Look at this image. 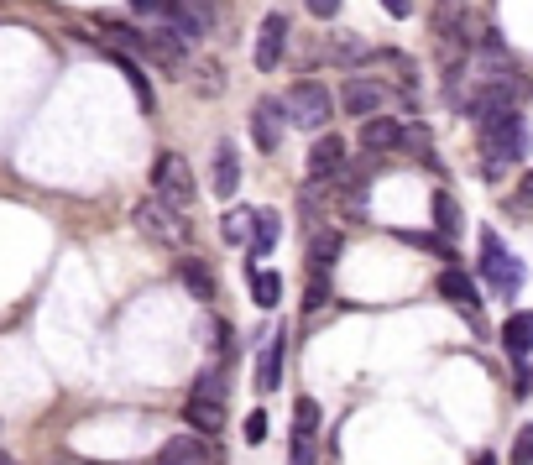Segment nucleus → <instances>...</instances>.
<instances>
[{"instance_id": "nucleus-1", "label": "nucleus", "mask_w": 533, "mask_h": 465, "mask_svg": "<svg viewBox=\"0 0 533 465\" xmlns=\"http://www.w3.org/2000/svg\"><path fill=\"white\" fill-rule=\"evenodd\" d=\"M481 126V178H502L513 162L528 157V126H523V115L518 110H497V115H486Z\"/></svg>"}, {"instance_id": "nucleus-2", "label": "nucleus", "mask_w": 533, "mask_h": 465, "mask_svg": "<svg viewBox=\"0 0 533 465\" xmlns=\"http://www.w3.org/2000/svg\"><path fill=\"white\" fill-rule=\"evenodd\" d=\"M131 225H136V236H142V241L168 246V251H183V246L194 241V225L183 220V209L168 204V199H157V194L131 209Z\"/></svg>"}, {"instance_id": "nucleus-3", "label": "nucleus", "mask_w": 533, "mask_h": 465, "mask_svg": "<svg viewBox=\"0 0 533 465\" xmlns=\"http://www.w3.org/2000/svg\"><path fill=\"white\" fill-rule=\"evenodd\" d=\"M481 283L497 298H507V304L523 293V262L507 251V241L497 236V230H481Z\"/></svg>"}, {"instance_id": "nucleus-4", "label": "nucleus", "mask_w": 533, "mask_h": 465, "mask_svg": "<svg viewBox=\"0 0 533 465\" xmlns=\"http://www.w3.org/2000/svg\"><path fill=\"white\" fill-rule=\"evenodd\" d=\"M283 110H288V121H293V126L324 131V126H330V115H335V95H330V89H324L319 79H298V84L288 89Z\"/></svg>"}, {"instance_id": "nucleus-5", "label": "nucleus", "mask_w": 533, "mask_h": 465, "mask_svg": "<svg viewBox=\"0 0 533 465\" xmlns=\"http://www.w3.org/2000/svg\"><path fill=\"white\" fill-rule=\"evenodd\" d=\"M152 194H157V199H168V204H178V209H189V204H194V194H199L189 157H178V152H157V157H152Z\"/></svg>"}, {"instance_id": "nucleus-6", "label": "nucleus", "mask_w": 533, "mask_h": 465, "mask_svg": "<svg viewBox=\"0 0 533 465\" xmlns=\"http://www.w3.org/2000/svg\"><path fill=\"white\" fill-rule=\"evenodd\" d=\"M434 32L439 42H450V48H471V42H481V16L466 6V0H439L434 6Z\"/></svg>"}, {"instance_id": "nucleus-7", "label": "nucleus", "mask_w": 533, "mask_h": 465, "mask_svg": "<svg viewBox=\"0 0 533 465\" xmlns=\"http://www.w3.org/2000/svg\"><path fill=\"white\" fill-rule=\"evenodd\" d=\"M439 298H445L450 309H460L476 330H486L481 324V288H476V277H466L460 267H445V277H439Z\"/></svg>"}, {"instance_id": "nucleus-8", "label": "nucleus", "mask_w": 533, "mask_h": 465, "mask_svg": "<svg viewBox=\"0 0 533 465\" xmlns=\"http://www.w3.org/2000/svg\"><path fill=\"white\" fill-rule=\"evenodd\" d=\"M345 173V136L319 131L309 147V183H335Z\"/></svg>"}, {"instance_id": "nucleus-9", "label": "nucleus", "mask_w": 533, "mask_h": 465, "mask_svg": "<svg viewBox=\"0 0 533 465\" xmlns=\"http://www.w3.org/2000/svg\"><path fill=\"white\" fill-rule=\"evenodd\" d=\"M288 16L283 11H267L262 16V32H257V68L272 74V68H283V53H288Z\"/></svg>"}, {"instance_id": "nucleus-10", "label": "nucleus", "mask_w": 533, "mask_h": 465, "mask_svg": "<svg viewBox=\"0 0 533 465\" xmlns=\"http://www.w3.org/2000/svg\"><path fill=\"white\" fill-rule=\"evenodd\" d=\"M136 53H142L147 63H157V68H189V53H183V37L173 32V27H157V32H142V42H136Z\"/></svg>"}, {"instance_id": "nucleus-11", "label": "nucleus", "mask_w": 533, "mask_h": 465, "mask_svg": "<svg viewBox=\"0 0 533 465\" xmlns=\"http://www.w3.org/2000/svg\"><path fill=\"white\" fill-rule=\"evenodd\" d=\"M387 105V89L377 84V79H345V89H340V110L345 115H356V121H366V115H377Z\"/></svg>"}, {"instance_id": "nucleus-12", "label": "nucleus", "mask_w": 533, "mask_h": 465, "mask_svg": "<svg viewBox=\"0 0 533 465\" xmlns=\"http://www.w3.org/2000/svg\"><path fill=\"white\" fill-rule=\"evenodd\" d=\"M403 147V126L398 121H392V115H366V121H361V152L366 157H387V152H398Z\"/></svg>"}, {"instance_id": "nucleus-13", "label": "nucleus", "mask_w": 533, "mask_h": 465, "mask_svg": "<svg viewBox=\"0 0 533 465\" xmlns=\"http://www.w3.org/2000/svg\"><path fill=\"white\" fill-rule=\"evenodd\" d=\"M251 142H257L262 152L283 147V105H277V100H257V105H251Z\"/></svg>"}, {"instance_id": "nucleus-14", "label": "nucleus", "mask_w": 533, "mask_h": 465, "mask_svg": "<svg viewBox=\"0 0 533 465\" xmlns=\"http://www.w3.org/2000/svg\"><path fill=\"white\" fill-rule=\"evenodd\" d=\"M183 418L194 424V434L215 439L225 429V398H210V392H189V408H183Z\"/></svg>"}, {"instance_id": "nucleus-15", "label": "nucleus", "mask_w": 533, "mask_h": 465, "mask_svg": "<svg viewBox=\"0 0 533 465\" xmlns=\"http://www.w3.org/2000/svg\"><path fill=\"white\" fill-rule=\"evenodd\" d=\"M173 277L183 283V293H189V298H199V304H210V298H215V267H210V262H199V257H178Z\"/></svg>"}, {"instance_id": "nucleus-16", "label": "nucleus", "mask_w": 533, "mask_h": 465, "mask_svg": "<svg viewBox=\"0 0 533 465\" xmlns=\"http://www.w3.org/2000/svg\"><path fill=\"white\" fill-rule=\"evenodd\" d=\"M210 189H215V199H236V189H241V157H236V147H230V142L215 147Z\"/></svg>"}, {"instance_id": "nucleus-17", "label": "nucleus", "mask_w": 533, "mask_h": 465, "mask_svg": "<svg viewBox=\"0 0 533 465\" xmlns=\"http://www.w3.org/2000/svg\"><path fill=\"white\" fill-rule=\"evenodd\" d=\"M204 455H220V450L204 445V434H178L157 450V465H199Z\"/></svg>"}, {"instance_id": "nucleus-18", "label": "nucleus", "mask_w": 533, "mask_h": 465, "mask_svg": "<svg viewBox=\"0 0 533 465\" xmlns=\"http://www.w3.org/2000/svg\"><path fill=\"white\" fill-rule=\"evenodd\" d=\"M502 345H507V356H513V361H523L533 351V309H518L513 319L502 324Z\"/></svg>"}, {"instance_id": "nucleus-19", "label": "nucleus", "mask_w": 533, "mask_h": 465, "mask_svg": "<svg viewBox=\"0 0 533 465\" xmlns=\"http://www.w3.org/2000/svg\"><path fill=\"white\" fill-rule=\"evenodd\" d=\"M434 225H439V236H445V241H455L460 230H466V215H460V199H455L450 189H439V194H434Z\"/></svg>"}, {"instance_id": "nucleus-20", "label": "nucleus", "mask_w": 533, "mask_h": 465, "mask_svg": "<svg viewBox=\"0 0 533 465\" xmlns=\"http://www.w3.org/2000/svg\"><path fill=\"white\" fill-rule=\"evenodd\" d=\"M277 241H283V215H277V209H257V230H251V257H267Z\"/></svg>"}, {"instance_id": "nucleus-21", "label": "nucleus", "mask_w": 533, "mask_h": 465, "mask_svg": "<svg viewBox=\"0 0 533 465\" xmlns=\"http://www.w3.org/2000/svg\"><path fill=\"white\" fill-rule=\"evenodd\" d=\"M335 262H340V230H314L309 236V267L330 272Z\"/></svg>"}, {"instance_id": "nucleus-22", "label": "nucleus", "mask_w": 533, "mask_h": 465, "mask_svg": "<svg viewBox=\"0 0 533 465\" xmlns=\"http://www.w3.org/2000/svg\"><path fill=\"white\" fill-rule=\"evenodd\" d=\"M283 356H288V335H272L267 356H262V371H257V387L272 392L277 382H283Z\"/></svg>"}, {"instance_id": "nucleus-23", "label": "nucleus", "mask_w": 533, "mask_h": 465, "mask_svg": "<svg viewBox=\"0 0 533 465\" xmlns=\"http://www.w3.org/2000/svg\"><path fill=\"white\" fill-rule=\"evenodd\" d=\"M251 298H257V309H277V304H283V272L257 267V272H251Z\"/></svg>"}, {"instance_id": "nucleus-24", "label": "nucleus", "mask_w": 533, "mask_h": 465, "mask_svg": "<svg viewBox=\"0 0 533 465\" xmlns=\"http://www.w3.org/2000/svg\"><path fill=\"white\" fill-rule=\"evenodd\" d=\"M251 230H257V209H225V220H220V236L230 246H251Z\"/></svg>"}, {"instance_id": "nucleus-25", "label": "nucleus", "mask_w": 533, "mask_h": 465, "mask_svg": "<svg viewBox=\"0 0 533 465\" xmlns=\"http://www.w3.org/2000/svg\"><path fill=\"white\" fill-rule=\"evenodd\" d=\"M288 460H293V465H314V460H319V429L293 424V439H288Z\"/></svg>"}, {"instance_id": "nucleus-26", "label": "nucleus", "mask_w": 533, "mask_h": 465, "mask_svg": "<svg viewBox=\"0 0 533 465\" xmlns=\"http://www.w3.org/2000/svg\"><path fill=\"white\" fill-rule=\"evenodd\" d=\"M398 241H413L419 251H434V257H455V241H445V236H424V230H398Z\"/></svg>"}, {"instance_id": "nucleus-27", "label": "nucleus", "mask_w": 533, "mask_h": 465, "mask_svg": "<svg viewBox=\"0 0 533 465\" xmlns=\"http://www.w3.org/2000/svg\"><path fill=\"white\" fill-rule=\"evenodd\" d=\"M115 63H121V74L131 79V89H136V100H142V110H152L157 100H152V84H147V74H142V68H136V63L126 58V53H121V58H115Z\"/></svg>"}, {"instance_id": "nucleus-28", "label": "nucleus", "mask_w": 533, "mask_h": 465, "mask_svg": "<svg viewBox=\"0 0 533 465\" xmlns=\"http://www.w3.org/2000/svg\"><path fill=\"white\" fill-rule=\"evenodd\" d=\"M330 58H335V63H361V58H366V42L351 37V32H340V37L330 42Z\"/></svg>"}, {"instance_id": "nucleus-29", "label": "nucleus", "mask_w": 533, "mask_h": 465, "mask_svg": "<svg viewBox=\"0 0 533 465\" xmlns=\"http://www.w3.org/2000/svg\"><path fill=\"white\" fill-rule=\"evenodd\" d=\"M194 89L204 100H215L220 89H225V74H220V63H199V74H194Z\"/></svg>"}, {"instance_id": "nucleus-30", "label": "nucleus", "mask_w": 533, "mask_h": 465, "mask_svg": "<svg viewBox=\"0 0 533 465\" xmlns=\"http://www.w3.org/2000/svg\"><path fill=\"white\" fill-rule=\"evenodd\" d=\"M204 345L215 351V361H225V356H230V324H225V319H210V324H204Z\"/></svg>"}, {"instance_id": "nucleus-31", "label": "nucleus", "mask_w": 533, "mask_h": 465, "mask_svg": "<svg viewBox=\"0 0 533 465\" xmlns=\"http://www.w3.org/2000/svg\"><path fill=\"white\" fill-rule=\"evenodd\" d=\"M324 298H330V272H319V267H309V293H304V309L314 314Z\"/></svg>"}, {"instance_id": "nucleus-32", "label": "nucleus", "mask_w": 533, "mask_h": 465, "mask_svg": "<svg viewBox=\"0 0 533 465\" xmlns=\"http://www.w3.org/2000/svg\"><path fill=\"white\" fill-rule=\"evenodd\" d=\"M533 460V424L518 429V450H513V465H528Z\"/></svg>"}, {"instance_id": "nucleus-33", "label": "nucleus", "mask_w": 533, "mask_h": 465, "mask_svg": "<svg viewBox=\"0 0 533 465\" xmlns=\"http://www.w3.org/2000/svg\"><path fill=\"white\" fill-rule=\"evenodd\" d=\"M246 439H251V445H262V439H267V418H262V413L246 418Z\"/></svg>"}, {"instance_id": "nucleus-34", "label": "nucleus", "mask_w": 533, "mask_h": 465, "mask_svg": "<svg viewBox=\"0 0 533 465\" xmlns=\"http://www.w3.org/2000/svg\"><path fill=\"white\" fill-rule=\"evenodd\" d=\"M304 6L319 16V21H330V16H340V0H304Z\"/></svg>"}, {"instance_id": "nucleus-35", "label": "nucleus", "mask_w": 533, "mask_h": 465, "mask_svg": "<svg viewBox=\"0 0 533 465\" xmlns=\"http://www.w3.org/2000/svg\"><path fill=\"white\" fill-rule=\"evenodd\" d=\"M131 11L136 16H162V11H168V0H131Z\"/></svg>"}, {"instance_id": "nucleus-36", "label": "nucleus", "mask_w": 533, "mask_h": 465, "mask_svg": "<svg viewBox=\"0 0 533 465\" xmlns=\"http://www.w3.org/2000/svg\"><path fill=\"white\" fill-rule=\"evenodd\" d=\"M382 11H387V16H398V21H403V16L413 11V0H382Z\"/></svg>"}, {"instance_id": "nucleus-37", "label": "nucleus", "mask_w": 533, "mask_h": 465, "mask_svg": "<svg viewBox=\"0 0 533 465\" xmlns=\"http://www.w3.org/2000/svg\"><path fill=\"white\" fill-rule=\"evenodd\" d=\"M518 199H528V204H533V173H528V178L518 183Z\"/></svg>"}, {"instance_id": "nucleus-38", "label": "nucleus", "mask_w": 533, "mask_h": 465, "mask_svg": "<svg viewBox=\"0 0 533 465\" xmlns=\"http://www.w3.org/2000/svg\"><path fill=\"white\" fill-rule=\"evenodd\" d=\"M0 465H11V450H0Z\"/></svg>"}, {"instance_id": "nucleus-39", "label": "nucleus", "mask_w": 533, "mask_h": 465, "mask_svg": "<svg viewBox=\"0 0 533 465\" xmlns=\"http://www.w3.org/2000/svg\"><path fill=\"white\" fill-rule=\"evenodd\" d=\"M476 465H497V460H492V455H481V460H476Z\"/></svg>"}]
</instances>
